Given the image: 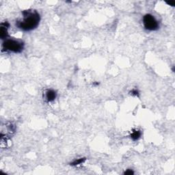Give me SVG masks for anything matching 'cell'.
<instances>
[{"label":"cell","mask_w":175,"mask_h":175,"mask_svg":"<svg viewBox=\"0 0 175 175\" xmlns=\"http://www.w3.org/2000/svg\"><path fill=\"white\" fill-rule=\"evenodd\" d=\"M22 15L23 19L16 22L17 28L25 32H30L37 28L40 21V15L37 11L32 10H24Z\"/></svg>","instance_id":"obj_1"},{"label":"cell","mask_w":175,"mask_h":175,"mask_svg":"<svg viewBox=\"0 0 175 175\" xmlns=\"http://www.w3.org/2000/svg\"><path fill=\"white\" fill-rule=\"evenodd\" d=\"M2 48L6 51L19 53L24 50V43L19 40L6 39L3 43Z\"/></svg>","instance_id":"obj_2"},{"label":"cell","mask_w":175,"mask_h":175,"mask_svg":"<svg viewBox=\"0 0 175 175\" xmlns=\"http://www.w3.org/2000/svg\"><path fill=\"white\" fill-rule=\"evenodd\" d=\"M143 25L146 30L149 31L157 30L159 28V22L155 17L151 14H147L144 16Z\"/></svg>","instance_id":"obj_3"},{"label":"cell","mask_w":175,"mask_h":175,"mask_svg":"<svg viewBox=\"0 0 175 175\" xmlns=\"http://www.w3.org/2000/svg\"><path fill=\"white\" fill-rule=\"evenodd\" d=\"M10 25L8 22L2 23L1 24V29H0V37L1 39H6L8 36V28H9Z\"/></svg>","instance_id":"obj_4"},{"label":"cell","mask_w":175,"mask_h":175,"mask_svg":"<svg viewBox=\"0 0 175 175\" xmlns=\"http://www.w3.org/2000/svg\"><path fill=\"white\" fill-rule=\"evenodd\" d=\"M57 93L55 90L49 89L45 92V99L47 102H52L56 99Z\"/></svg>","instance_id":"obj_5"},{"label":"cell","mask_w":175,"mask_h":175,"mask_svg":"<svg viewBox=\"0 0 175 175\" xmlns=\"http://www.w3.org/2000/svg\"><path fill=\"white\" fill-rule=\"evenodd\" d=\"M141 132L139 130H135L133 131H132L131 133V138L134 141H136V140H139L140 137H141Z\"/></svg>","instance_id":"obj_6"},{"label":"cell","mask_w":175,"mask_h":175,"mask_svg":"<svg viewBox=\"0 0 175 175\" xmlns=\"http://www.w3.org/2000/svg\"><path fill=\"white\" fill-rule=\"evenodd\" d=\"M85 160H86L85 158L77 159H76V160H75L72 163H71V165H72V166H78V165L83 163L84 161H85Z\"/></svg>","instance_id":"obj_7"},{"label":"cell","mask_w":175,"mask_h":175,"mask_svg":"<svg viewBox=\"0 0 175 175\" xmlns=\"http://www.w3.org/2000/svg\"><path fill=\"white\" fill-rule=\"evenodd\" d=\"M133 174H134V172H133L132 170H127L125 172H124V174H127V175H131Z\"/></svg>","instance_id":"obj_8"},{"label":"cell","mask_w":175,"mask_h":175,"mask_svg":"<svg viewBox=\"0 0 175 175\" xmlns=\"http://www.w3.org/2000/svg\"><path fill=\"white\" fill-rule=\"evenodd\" d=\"M131 94L132 95L137 96L138 95V91L136 89H133V90H131Z\"/></svg>","instance_id":"obj_9"},{"label":"cell","mask_w":175,"mask_h":175,"mask_svg":"<svg viewBox=\"0 0 175 175\" xmlns=\"http://www.w3.org/2000/svg\"><path fill=\"white\" fill-rule=\"evenodd\" d=\"M168 4H170V6H174L175 5V2L174 1H172V2H170V3H168Z\"/></svg>","instance_id":"obj_10"}]
</instances>
